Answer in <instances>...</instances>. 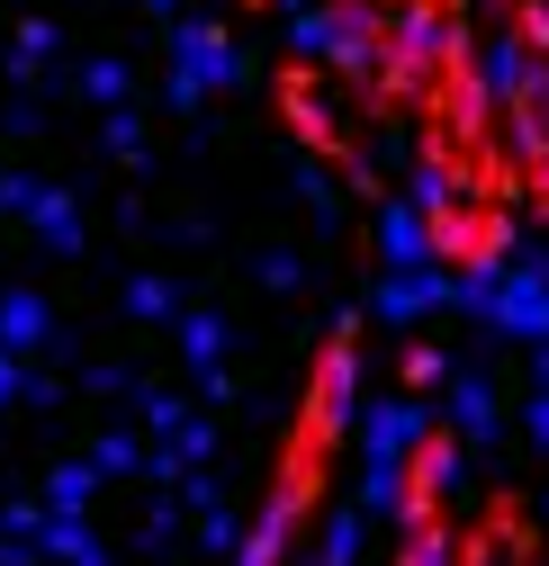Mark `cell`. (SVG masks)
I'll return each instance as SVG.
<instances>
[{
	"label": "cell",
	"mask_w": 549,
	"mask_h": 566,
	"mask_svg": "<svg viewBox=\"0 0 549 566\" xmlns=\"http://www.w3.org/2000/svg\"><path fill=\"white\" fill-rule=\"evenodd\" d=\"M415 234L450 279H487V270H505L522 217H514V198H487V189H424Z\"/></svg>",
	"instance_id": "6da1fadb"
}]
</instances>
